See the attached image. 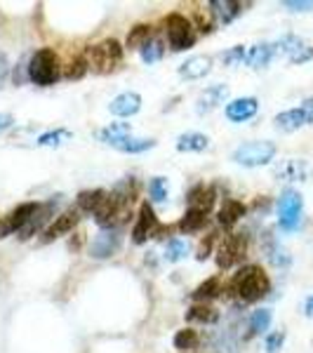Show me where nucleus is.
I'll return each instance as SVG.
<instances>
[{
  "instance_id": "obj_30",
  "label": "nucleus",
  "mask_w": 313,
  "mask_h": 353,
  "mask_svg": "<svg viewBox=\"0 0 313 353\" xmlns=\"http://www.w3.org/2000/svg\"><path fill=\"white\" fill-rule=\"evenodd\" d=\"M172 344H174V349H179L181 353H193V349L201 346V334H198V330H193V327H184L174 334Z\"/></svg>"
},
{
  "instance_id": "obj_26",
  "label": "nucleus",
  "mask_w": 313,
  "mask_h": 353,
  "mask_svg": "<svg viewBox=\"0 0 313 353\" xmlns=\"http://www.w3.org/2000/svg\"><path fill=\"white\" fill-rule=\"evenodd\" d=\"M210 146V139L201 132H184L177 137V151L181 153H201Z\"/></svg>"
},
{
  "instance_id": "obj_1",
  "label": "nucleus",
  "mask_w": 313,
  "mask_h": 353,
  "mask_svg": "<svg viewBox=\"0 0 313 353\" xmlns=\"http://www.w3.org/2000/svg\"><path fill=\"white\" fill-rule=\"evenodd\" d=\"M134 198H137V181L134 179L121 181L116 189L106 193L101 208L94 212L97 226L104 231V229H118L121 224H125L130 212H132Z\"/></svg>"
},
{
  "instance_id": "obj_50",
  "label": "nucleus",
  "mask_w": 313,
  "mask_h": 353,
  "mask_svg": "<svg viewBox=\"0 0 313 353\" xmlns=\"http://www.w3.org/2000/svg\"><path fill=\"white\" fill-rule=\"evenodd\" d=\"M306 313H309V316H313V294L309 297V301H306Z\"/></svg>"
},
{
  "instance_id": "obj_9",
  "label": "nucleus",
  "mask_w": 313,
  "mask_h": 353,
  "mask_svg": "<svg viewBox=\"0 0 313 353\" xmlns=\"http://www.w3.org/2000/svg\"><path fill=\"white\" fill-rule=\"evenodd\" d=\"M158 226L161 224H158L156 210H153L149 203H141L139 212H137V221L132 226V243L144 245L149 238H153V233H156Z\"/></svg>"
},
{
  "instance_id": "obj_43",
  "label": "nucleus",
  "mask_w": 313,
  "mask_h": 353,
  "mask_svg": "<svg viewBox=\"0 0 313 353\" xmlns=\"http://www.w3.org/2000/svg\"><path fill=\"white\" fill-rule=\"evenodd\" d=\"M285 344V332H271L264 341V353H278Z\"/></svg>"
},
{
  "instance_id": "obj_33",
  "label": "nucleus",
  "mask_w": 313,
  "mask_h": 353,
  "mask_svg": "<svg viewBox=\"0 0 313 353\" xmlns=\"http://www.w3.org/2000/svg\"><path fill=\"white\" fill-rule=\"evenodd\" d=\"M88 71H90L88 57H85V54H76V57H71V59H68V64L64 66L61 76H64L66 81H81V78Z\"/></svg>"
},
{
  "instance_id": "obj_39",
  "label": "nucleus",
  "mask_w": 313,
  "mask_h": 353,
  "mask_svg": "<svg viewBox=\"0 0 313 353\" xmlns=\"http://www.w3.org/2000/svg\"><path fill=\"white\" fill-rule=\"evenodd\" d=\"M245 52H248V48H243V45H233V48L229 50H224L221 52V64L224 66H241L243 61H245Z\"/></svg>"
},
{
  "instance_id": "obj_16",
  "label": "nucleus",
  "mask_w": 313,
  "mask_h": 353,
  "mask_svg": "<svg viewBox=\"0 0 313 353\" xmlns=\"http://www.w3.org/2000/svg\"><path fill=\"white\" fill-rule=\"evenodd\" d=\"M229 94H231L229 85H212V88H208L205 92H201V97L196 99V111L198 113L214 111L217 106H221L226 99H229Z\"/></svg>"
},
{
  "instance_id": "obj_22",
  "label": "nucleus",
  "mask_w": 313,
  "mask_h": 353,
  "mask_svg": "<svg viewBox=\"0 0 313 353\" xmlns=\"http://www.w3.org/2000/svg\"><path fill=\"white\" fill-rule=\"evenodd\" d=\"M273 125H276L281 132H297L299 128L309 125V118H306L304 109L297 106V109H287V111L278 113V116L273 118Z\"/></svg>"
},
{
  "instance_id": "obj_20",
  "label": "nucleus",
  "mask_w": 313,
  "mask_h": 353,
  "mask_svg": "<svg viewBox=\"0 0 313 353\" xmlns=\"http://www.w3.org/2000/svg\"><path fill=\"white\" fill-rule=\"evenodd\" d=\"M214 203H217V191H214V186L198 184L189 191V210H198V212L208 214L210 210L214 208Z\"/></svg>"
},
{
  "instance_id": "obj_8",
  "label": "nucleus",
  "mask_w": 313,
  "mask_h": 353,
  "mask_svg": "<svg viewBox=\"0 0 313 353\" xmlns=\"http://www.w3.org/2000/svg\"><path fill=\"white\" fill-rule=\"evenodd\" d=\"M301 210H304V201L301 193L294 189H285L278 198V224L283 231H294L301 221Z\"/></svg>"
},
{
  "instance_id": "obj_31",
  "label": "nucleus",
  "mask_w": 313,
  "mask_h": 353,
  "mask_svg": "<svg viewBox=\"0 0 313 353\" xmlns=\"http://www.w3.org/2000/svg\"><path fill=\"white\" fill-rule=\"evenodd\" d=\"M153 38V26L149 24H137L130 28L128 33V41H125V45H128V50H141L146 43H149Z\"/></svg>"
},
{
  "instance_id": "obj_6",
  "label": "nucleus",
  "mask_w": 313,
  "mask_h": 353,
  "mask_svg": "<svg viewBox=\"0 0 313 353\" xmlns=\"http://www.w3.org/2000/svg\"><path fill=\"white\" fill-rule=\"evenodd\" d=\"M276 144L269 139H254L241 144L236 151L231 153V161L243 165V168H261V165H269L276 158Z\"/></svg>"
},
{
  "instance_id": "obj_10",
  "label": "nucleus",
  "mask_w": 313,
  "mask_h": 353,
  "mask_svg": "<svg viewBox=\"0 0 313 353\" xmlns=\"http://www.w3.org/2000/svg\"><path fill=\"white\" fill-rule=\"evenodd\" d=\"M123 236L118 229H104L94 236L92 245H90V257L92 259H109L121 250Z\"/></svg>"
},
{
  "instance_id": "obj_46",
  "label": "nucleus",
  "mask_w": 313,
  "mask_h": 353,
  "mask_svg": "<svg viewBox=\"0 0 313 353\" xmlns=\"http://www.w3.org/2000/svg\"><path fill=\"white\" fill-rule=\"evenodd\" d=\"M313 59V48H309V45H306L304 50H301V52L297 54V57H292V64H304V61H311Z\"/></svg>"
},
{
  "instance_id": "obj_24",
  "label": "nucleus",
  "mask_w": 313,
  "mask_h": 353,
  "mask_svg": "<svg viewBox=\"0 0 313 353\" xmlns=\"http://www.w3.org/2000/svg\"><path fill=\"white\" fill-rule=\"evenodd\" d=\"M221 292H224V285H221V278L219 276H212L208 278L205 283H201L196 290L191 292V299H196L198 304H208V301L221 297Z\"/></svg>"
},
{
  "instance_id": "obj_21",
  "label": "nucleus",
  "mask_w": 313,
  "mask_h": 353,
  "mask_svg": "<svg viewBox=\"0 0 313 353\" xmlns=\"http://www.w3.org/2000/svg\"><path fill=\"white\" fill-rule=\"evenodd\" d=\"M245 212H248V208L241 201L226 198V201L221 203L219 212H217V221H219V226H224V229H233L238 221L245 217Z\"/></svg>"
},
{
  "instance_id": "obj_4",
  "label": "nucleus",
  "mask_w": 313,
  "mask_h": 353,
  "mask_svg": "<svg viewBox=\"0 0 313 353\" xmlns=\"http://www.w3.org/2000/svg\"><path fill=\"white\" fill-rule=\"evenodd\" d=\"M88 64L99 76L118 71L123 64V45L116 38H106V41L92 45L88 50Z\"/></svg>"
},
{
  "instance_id": "obj_12",
  "label": "nucleus",
  "mask_w": 313,
  "mask_h": 353,
  "mask_svg": "<svg viewBox=\"0 0 313 353\" xmlns=\"http://www.w3.org/2000/svg\"><path fill=\"white\" fill-rule=\"evenodd\" d=\"M78 221H81V210H78V208L64 210V212H61L59 217H54L52 224H50L48 229H45L43 243H52V241H57V238H61V236H66V233H71L78 226Z\"/></svg>"
},
{
  "instance_id": "obj_42",
  "label": "nucleus",
  "mask_w": 313,
  "mask_h": 353,
  "mask_svg": "<svg viewBox=\"0 0 313 353\" xmlns=\"http://www.w3.org/2000/svg\"><path fill=\"white\" fill-rule=\"evenodd\" d=\"M266 257H269L271 264H276V266H287L290 264V254L281 248V245L273 243V241L266 245Z\"/></svg>"
},
{
  "instance_id": "obj_35",
  "label": "nucleus",
  "mask_w": 313,
  "mask_h": 353,
  "mask_svg": "<svg viewBox=\"0 0 313 353\" xmlns=\"http://www.w3.org/2000/svg\"><path fill=\"white\" fill-rule=\"evenodd\" d=\"M304 48H306V43L301 41L299 36H292V33L283 36L281 41H276V52L278 54H287L290 59H292V57H297Z\"/></svg>"
},
{
  "instance_id": "obj_18",
  "label": "nucleus",
  "mask_w": 313,
  "mask_h": 353,
  "mask_svg": "<svg viewBox=\"0 0 313 353\" xmlns=\"http://www.w3.org/2000/svg\"><path fill=\"white\" fill-rule=\"evenodd\" d=\"M210 12H212L217 24H231L238 17L245 12V5L236 3V0H212L210 3Z\"/></svg>"
},
{
  "instance_id": "obj_49",
  "label": "nucleus",
  "mask_w": 313,
  "mask_h": 353,
  "mask_svg": "<svg viewBox=\"0 0 313 353\" xmlns=\"http://www.w3.org/2000/svg\"><path fill=\"white\" fill-rule=\"evenodd\" d=\"M301 109H304L306 118H309V125H311L313 123V97H311V99H306L304 104H301Z\"/></svg>"
},
{
  "instance_id": "obj_47",
  "label": "nucleus",
  "mask_w": 313,
  "mask_h": 353,
  "mask_svg": "<svg viewBox=\"0 0 313 353\" xmlns=\"http://www.w3.org/2000/svg\"><path fill=\"white\" fill-rule=\"evenodd\" d=\"M8 59H5V54H0V88H3V83L8 81Z\"/></svg>"
},
{
  "instance_id": "obj_29",
  "label": "nucleus",
  "mask_w": 313,
  "mask_h": 353,
  "mask_svg": "<svg viewBox=\"0 0 313 353\" xmlns=\"http://www.w3.org/2000/svg\"><path fill=\"white\" fill-rule=\"evenodd\" d=\"M156 146V139H146V137H125L118 144H113V149L123 151V153H144Z\"/></svg>"
},
{
  "instance_id": "obj_28",
  "label": "nucleus",
  "mask_w": 313,
  "mask_h": 353,
  "mask_svg": "<svg viewBox=\"0 0 313 353\" xmlns=\"http://www.w3.org/2000/svg\"><path fill=\"white\" fill-rule=\"evenodd\" d=\"M208 226V214L205 212H198V210H186L184 217L179 219L177 229L181 233H198Z\"/></svg>"
},
{
  "instance_id": "obj_13",
  "label": "nucleus",
  "mask_w": 313,
  "mask_h": 353,
  "mask_svg": "<svg viewBox=\"0 0 313 353\" xmlns=\"http://www.w3.org/2000/svg\"><path fill=\"white\" fill-rule=\"evenodd\" d=\"M311 174V168L306 161L301 158H287V161H281L273 168V176L281 181H306Z\"/></svg>"
},
{
  "instance_id": "obj_38",
  "label": "nucleus",
  "mask_w": 313,
  "mask_h": 353,
  "mask_svg": "<svg viewBox=\"0 0 313 353\" xmlns=\"http://www.w3.org/2000/svg\"><path fill=\"white\" fill-rule=\"evenodd\" d=\"M186 254H189V245L179 241V238H172V241H168V245H165V259L172 261V264L186 259Z\"/></svg>"
},
{
  "instance_id": "obj_19",
  "label": "nucleus",
  "mask_w": 313,
  "mask_h": 353,
  "mask_svg": "<svg viewBox=\"0 0 313 353\" xmlns=\"http://www.w3.org/2000/svg\"><path fill=\"white\" fill-rule=\"evenodd\" d=\"M210 71H212V57L208 54H196L179 66V76L186 78V81H201Z\"/></svg>"
},
{
  "instance_id": "obj_15",
  "label": "nucleus",
  "mask_w": 313,
  "mask_h": 353,
  "mask_svg": "<svg viewBox=\"0 0 313 353\" xmlns=\"http://www.w3.org/2000/svg\"><path fill=\"white\" fill-rule=\"evenodd\" d=\"M52 214H54V201H48V203L38 205V210L33 212V217L28 219L24 229L19 231V241H31L36 233H41L43 226L52 219Z\"/></svg>"
},
{
  "instance_id": "obj_14",
  "label": "nucleus",
  "mask_w": 313,
  "mask_h": 353,
  "mask_svg": "<svg viewBox=\"0 0 313 353\" xmlns=\"http://www.w3.org/2000/svg\"><path fill=\"white\" fill-rule=\"evenodd\" d=\"M259 111V101L257 97H241V99H233L226 104V118H229L231 123H245L250 118H254Z\"/></svg>"
},
{
  "instance_id": "obj_40",
  "label": "nucleus",
  "mask_w": 313,
  "mask_h": 353,
  "mask_svg": "<svg viewBox=\"0 0 313 353\" xmlns=\"http://www.w3.org/2000/svg\"><path fill=\"white\" fill-rule=\"evenodd\" d=\"M149 196L153 203H163L168 198V179L165 176H153L149 181Z\"/></svg>"
},
{
  "instance_id": "obj_34",
  "label": "nucleus",
  "mask_w": 313,
  "mask_h": 353,
  "mask_svg": "<svg viewBox=\"0 0 313 353\" xmlns=\"http://www.w3.org/2000/svg\"><path fill=\"white\" fill-rule=\"evenodd\" d=\"M271 321H273V313L271 309H257L250 316V332H248V337H257V334L261 332H266V330L271 327Z\"/></svg>"
},
{
  "instance_id": "obj_27",
  "label": "nucleus",
  "mask_w": 313,
  "mask_h": 353,
  "mask_svg": "<svg viewBox=\"0 0 313 353\" xmlns=\"http://www.w3.org/2000/svg\"><path fill=\"white\" fill-rule=\"evenodd\" d=\"M132 134V128H130V123H111L106 125V128H101L99 132H97V139L104 141V144H118L121 139H125V137Z\"/></svg>"
},
{
  "instance_id": "obj_5",
  "label": "nucleus",
  "mask_w": 313,
  "mask_h": 353,
  "mask_svg": "<svg viewBox=\"0 0 313 353\" xmlns=\"http://www.w3.org/2000/svg\"><path fill=\"white\" fill-rule=\"evenodd\" d=\"M165 33H168V43L172 48V52H184L196 45V26L189 17H184L181 12H172L163 19Z\"/></svg>"
},
{
  "instance_id": "obj_3",
  "label": "nucleus",
  "mask_w": 313,
  "mask_h": 353,
  "mask_svg": "<svg viewBox=\"0 0 313 353\" xmlns=\"http://www.w3.org/2000/svg\"><path fill=\"white\" fill-rule=\"evenodd\" d=\"M26 71L31 83L41 85V88H50L61 78V61L52 48H41L31 54Z\"/></svg>"
},
{
  "instance_id": "obj_11",
  "label": "nucleus",
  "mask_w": 313,
  "mask_h": 353,
  "mask_svg": "<svg viewBox=\"0 0 313 353\" xmlns=\"http://www.w3.org/2000/svg\"><path fill=\"white\" fill-rule=\"evenodd\" d=\"M38 210V203H21L17 205L12 212L5 219H0V238L10 236V233H19L26 226V221L33 217V212Z\"/></svg>"
},
{
  "instance_id": "obj_48",
  "label": "nucleus",
  "mask_w": 313,
  "mask_h": 353,
  "mask_svg": "<svg viewBox=\"0 0 313 353\" xmlns=\"http://www.w3.org/2000/svg\"><path fill=\"white\" fill-rule=\"evenodd\" d=\"M12 123H14V118L10 116V113H0V132L8 130V128H12Z\"/></svg>"
},
{
  "instance_id": "obj_45",
  "label": "nucleus",
  "mask_w": 313,
  "mask_h": 353,
  "mask_svg": "<svg viewBox=\"0 0 313 353\" xmlns=\"http://www.w3.org/2000/svg\"><path fill=\"white\" fill-rule=\"evenodd\" d=\"M283 8L290 10V12H311L313 10V3L311 0H285Z\"/></svg>"
},
{
  "instance_id": "obj_17",
  "label": "nucleus",
  "mask_w": 313,
  "mask_h": 353,
  "mask_svg": "<svg viewBox=\"0 0 313 353\" xmlns=\"http://www.w3.org/2000/svg\"><path fill=\"white\" fill-rule=\"evenodd\" d=\"M139 109H141V94L132 92V90L113 97L109 104V111L118 118H130V116H134V113H139Z\"/></svg>"
},
{
  "instance_id": "obj_32",
  "label": "nucleus",
  "mask_w": 313,
  "mask_h": 353,
  "mask_svg": "<svg viewBox=\"0 0 313 353\" xmlns=\"http://www.w3.org/2000/svg\"><path fill=\"white\" fill-rule=\"evenodd\" d=\"M186 321L208 323V325H212V323L219 321V313H217V309H212V306H208V304H193L191 309L186 311Z\"/></svg>"
},
{
  "instance_id": "obj_41",
  "label": "nucleus",
  "mask_w": 313,
  "mask_h": 353,
  "mask_svg": "<svg viewBox=\"0 0 313 353\" xmlns=\"http://www.w3.org/2000/svg\"><path fill=\"white\" fill-rule=\"evenodd\" d=\"M193 26L198 28V31L203 33V36H208V33H212L214 31V26H217V21H214V17L210 10H198L196 12V21H193Z\"/></svg>"
},
{
  "instance_id": "obj_37",
  "label": "nucleus",
  "mask_w": 313,
  "mask_h": 353,
  "mask_svg": "<svg viewBox=\"0 0 313 353\" xmlns=\"http://www.w3.org/2000/svg\"><path fill=\"white\" fill-rule=\"evenodd\" d=\"M71 132L64 128H57V130H50V132H43L41 137H38L36 144L38 146H50V149H54V146H61L66 144V141H71Z\"/></svg>"
},
{
  "instance_id": "obj_2",
  "label": "nucleus",
  "mask_w": 313,
  "mask_h": 353,
  "mask_svg": "<svg viewBox=\"0 0 313 353\" xmlns=\"http://www.w3.org/2000/svg\"><path fill=\"white\" fill-rule=\"evenodd\" d=\"M226 292L241 304H254V301L264 299L271 292V278L261 266L248 264L238 269V273H233L229 285H226Z\"/></svg>"
},
{
  "instance_id": "obj_23",
  "label": "nucleus",
  "mask_w": 313,
  "mask_h": 353,
  "mask_svg": "<svg viewBox=\"0 0 313 353\" xmlns=\"http://www.w3.org/2000/svg\"><path fill=\"white\" fill-rule=\"evenodd\" d=\"M276 43H257L252 48H248L245 52V64L250 68H264L271 64V59L276 57Z\"/></svg>"
},
{
  "instance_id": "obj_25",
  "label": "nucleus",
  "mask_w": 313,
  "mask_h": 353,
  "mask_svg": "<svg viewBox=\"0 0 313 353\" xmlns=\"http://www.w3.org/2000/svg\"><path fill=\"white\" fill-rule=\"evenodd\" d=\"M106 193H109V191H104V189H88V191H81V193H78V198H76V208L81 210V212L94 214L97 210L101 208V203H104Z\"/></svg>"
},
{
  "instance_id": "obj_36",
  "label": "nucleus",
  "mask_w": 313,
  "mask_h": 353,
  "mask_svg": "<svg viewBox=\"0 0 313 353\" xmlns=\"http://www.w3.org/2000/svg\"><path fill=\"white\" fill-rule=\"evenodd\" d=\"M139 54H141V61H144V64H149V66L158 64L165 54V45L161 38H151V41L139 50Z\"/></svg>"
},
{
  "instance_id": "obj_7",
  "label": "nucleus",
  "mask_w": 313,
  "mask_h": 353,
  "mask_svg": "<svg viewBox=\"0 0 313 353\" xmlns=\"http://www.w3.org/2000/svg\"><path fill=\"white\" fill-rule=\"evenodd\" d=\"M217 266L221 271L241 264L248 254V236L245 233H229L217 243Z\"/></svg>"
},
{
  "instance_id": "obj_44",
  "label": "nucleus",
  "mask_w": 313,
  "mask_h": 353,
  "mask_svg": "<svg viewBox=\"0 0 313 353\" xmlns=\"http://www.w3.org/2000/svg\"><path fill=\"white\" fill-rule=\"evenodd\" d=\"M217 243V233H210L208 238H203L201 241V245H198V252H196V257H198V261H205L212 254V245Z\"/></svg>"
}]
</instances>
